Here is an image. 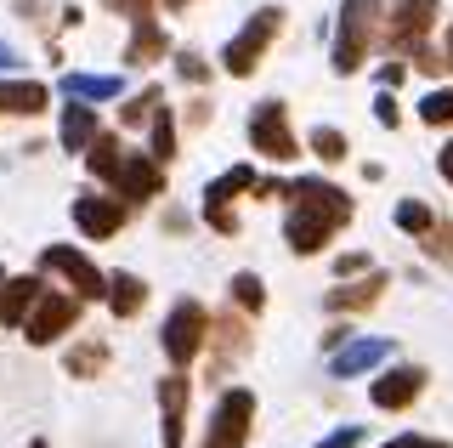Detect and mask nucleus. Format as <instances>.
Segmentation results:
<instances>
[{
  "label": "nucleus",
  "mask_w": 453,
  "mask_h": 448,
  "mask_svg": "<svg viewBox=\"0 0 453 448\" xmlns=\"http://www.w3.org/2000/svg\"><path fill=\"white\" fill-rule=\"evenodd\" d=\"M103 363H108V346H103V341H80L74 352H68V363H63V369L74 375V381H91V375L103 369Z\"/></svg>",
  "instance_id": "obj_20"
},
{
  "label": "nucleus",
  "mask_w": 453,
  "mask_h": 448,
  "mask_svg": "<svg viewBox=\"0 0 453 448\" xmlns=\"http://www.w3.org/2000/svg\"><path fill=\"white\" fill-rule=\"evenodd\" d=\"M85 148H91V176H113V171H119V159H125V148L119 143H113V136H103V131H96L91 136V143H85Z\"/></svg>",
  "instance_id": "obj_21"
},
{
  "label": "nucleus",
  "mask_w": 453,
  "mask_h": 448,
  "mask_svg": "<svg viewBox=\"0 0 453 448\" xmlns=\"http://www.w3.org/2000/svg\"><path fill=\"white\" fill-rule=\"evenodd\" d=\"M250 143L255 153H266L273 165H289L295 153V131H289V114H283V103H261L255 108V120H250Z\"/></svg>",
  "instance_id": "obj_5"
},
{
  "label": "nucleus",
  "mask_w": 453,
  "mask_h": 448,
  "mask_svg": "<svg viewBox=\"0 0 453 448\" xmlns=\"http://www.w3.org/2000/svg\"><path fill=\"white\" fill-rule=\"evenodd\" d=\"M442 176L453 182V143H448V153H442Z\"/></svg>",
  "instance_id": "obj_35"
},
{
  "label": "nucleus",
  "mask_w": 453,
  "mask_h": 448,
  "mask_svg": "<svg viewBox=\"0 0 453 448\" xmlns=\"http://www.w3.org/2000/svg\"><path fill=\"white\" fill-rule=\"evenodd\" d=\"M113 188V199H153V193H159V182H165V165L153 159V153H125L119 159V171L108 176Z\"/></svg>",
  "instance_id": "obj_9"
},
{
  "label": "nucleus",
  "mask_w": 453,
  "mask_h": 448,
  "mask_svg": "<svg viewBox=\"0 0 453 448\" xmlns=\"http://www.w3.org/2000/svg\"><path fill=\"white\" fill-rule=\"evenodd\" d=\"M204 335H210L204 306H198V301H176V313H170V324H165V358L176 363V369L193 363L198 346H204Z\"/></svg>",
  "instance_id": "obj_4"
},
{
  "label": "nucleus",
  "mask_w": 453,
  "mask_h": 448,
  "mask_svg": "<svg viewBox=\"0 0 453 448\" xmlns=\"http://www.w3.org/2000/svg\"><path fill=\"white\" fill-rule=\"evenodd\" d=\"M250 426H255V398H250V391H226L216 426H210V437H204V448H244Z\"/></svg>",
  "instance_id": "obj_7"
},
{
  "label": "nucleus",
  "mask_w": 453,
  "mask_h": 448,
  "mask_svg": "<svg viewBox=\"0 0 453 448\" xmlns=\"http://www.w3.org/2000/svg\"><path fill=\"white\" fill-rule=\"evenodd\" d=\"M28 448H46V443H28Z\"/></svg>",
  "instance_id": "obj_38"
},
{
  "label": "nucleus",
  "mask_w": 453,
  "mask_h": 448,
  "mask_svg": "<svg viewBox=\"0 0 453 448\" xmlns=\"http://www.w3.org/2000/svg\"><path fill=\"white\" fill-rule=\"evenodd\" d=\"M119 12H131V23H142V18H153V0H113Z\"/></svg>",
  "instance_id": "obj_33"
},
{
  "label": "nucleus",
  "mask_w": 453,
  "mask_h": 448,
  "mask_svg": "<svg viewBox=\"0 0 453 448\" xmlns=\"http://www.w3.org/2000/svg\"><path fill=\"white\" fill-rule=\"evenodd\" d=\"M448 63H453V29H448Z\"/></svg>",
  "instance_id": "obj_37"
},
{
  "label": "nucleus",
  "mask_w": 453,
  "mask_h": 448,
  "mask_svg": "<svg viewBox=\"0 0 453 448\" xmlns=\"http://www.w3.org/2000/svg\"><path fill=\"white\" fill-rule=\"evenodd\" d=\"M153 108H159V91H142V97H131V103L119 108V120H125V125H142Z\"/></svg>",
  "instance_id": "obj_30"
},
{
  "label": "nucleus",
  "mask_w": 453,
  "mask_h": 448,
  "mask_svg": "<svg viewBox=\"0 0 453 448\" xmlns=\"http://www.w3.org/2000/svg\"><path fill=\"white\" fill-rule=\"evenodd\" d=\"M431 23H436V0H396L391 18L380 23V29H386V40H391L396 51H425Z\"/></svg>",
  "instance_id": "obj_6"
},
{
  "label": "nucleus",
  "mask_w": 453,
  "mask_h": 448,
  "mask_svg": "<svg viewBox=\"0 0 453 448\" xmlns=\"http://www.w3.org/2000/svg\"><path fill=\"white\" fill-rule=\"evenodd\" d=\"M216 346H221V363H233V358H238V352L250 346L244 324H238V318H221V324H216Z\"/></svg>",
  "instance_id": "obj_24"
},
{
  "label": "nucleus",
  "mask_w": 453,
  "mask_h": 448,
  "mask_svg": "<svg viewBox=\"0 0 453 448\" xmlns=\"http://www.w3.org/2000/svg\"><path fill=\"white\" fill-rule=\"evenodd\" d=\"M391 448H448V443H425V437H403V443H391Z\"/></svg>",
  "instance_id": "obj_34"
},
{
  "label": "nucleus",
  "mask_w": 453,
  "mask_h": 448,
  "mask_svg": "<svg viewBox=\"0 0 453 448\" xmlns=\"http://www.w3.org/2000/svg\"><path fill=\"white\" fill-rule=\"evenodd\" d=\"M278 29H283V12L278 6H266V12H255V23L244 35L233 40V46L221 51V63H226V74H255V63L266 58V46L278 40Z\"/></svg>",
  "instance_id": "obj_3"
},
{
  "label": "nucleus",
  "mask_w": 453,
  "mask_h": 448,
  "mask_svg": "<svg viewBox=\"0 0 453 448\" xmlns=\"http://www.w3.org/2000/svg\"><path fill=\"white\" fill-rule=\"evenodd\" d=\"M289 199H295V216H289L295 256H318L329 244V233L351 221V199L340 188H329V182H301V188H289Z\"/></svg>",
  "instance_id": "obj_1"
},
{
  "label": "nucleus",
  "mask_w": 453,
  "mask_h": 448,
  "mask_svg": "<svg viewBox=\"0 0 453 448\" xmlns=\"http://www.w3.org/2000/svg\"><path fill=\"white\" fill-rule=\"evenodd\" d=\"M244 188H255V176L238 165V171H226L216 188L204 193V216H210V228H216V233H233L238 228V221H233V193H244Z\"/></svg>",
  "instance_id": "obj_10"
},
{
  "label": "nucleus",
  "mask_w": 453,
  "mask_h": 448,
  "mask_svg": "<svg viewBox=\"0 0 453 448\" xmlns=\"http://www.w3.org/2000/svg\"><path fill=\"white\" fill-rule=\"evenodd\" d=\"M357 443H363V431H357V426H346V431H334V437H329V443H318V448H357Z\"/></svg>",
  "instance_id": "obj_32"
},
{
  "label": "nucleus",
  "mask_w": 453,
  "mask_h": 448,
  "mask_svg": "<svg viewBox=\"0 0 453 448\" xmlns=\"http://www.w3.org/2000/svg\"><path fill=\"white\" fill-rule=\"evenodd\" d=\"M431 205H419V199H408L403 210H396V228H403V233H425V228H431Z\"/></svg>",
  "instance_id": "obj_29"
},
{
  "label": "nucleus",
  "mask_w": 453,
  "mask_h": 448,
  "mask_svg": "<svg viewBox=\"0 0 453 448\" xmlns=\"http://www.w3.org/2000/svg\"><path fill=\"white\" fill-rule=\"evenodd\" d=\"M425 233H431V239H425V250H431L436 261H448V267H453V228H436V221H431Z\"/></svg>",
  "instance_id": "obj_31"
},
{
  "label": "nucleus",
  "mask_w": 453,
  "mask_h": 448,
  "mask_svg": "<svg viewBox=\"0 0 453 448\" xmlns=\"http://www.w3.org/2000/svg\"><path fill=\"white\" fill-rule=\"evenodd\" d=\"M103 290H108V306H113V313H119V318H136L142 306H148V284H142V278H131V273L108 278Z\"/></svg>",
  "instance_id": "obj_16"
},
{
  "label": "nucleus",
  "mask_w": 453,
  "mask_h": 448,
  "mask_svg": "<svg viewBox=\"0 0 453 448\" xmlns=\"http://www.w3.org/2000/svg\"><path fill=\"white\" fill-rule=\"evenodd\" d=\"M233 301H238V306H255V313H261V306H266L261 278H255V273H238V278H233Z\"/></svg>",
  "instance_id": "obj_27"
},
{
  "label": "nucleus",
  "mask_w": 453,
  "mask_h": 448,
  "mask_svg": "<svg viewBox=\"0 0 453 448\" xmlns=\"http://www.w3.org/2000/svg\"><path fill=\"white\" fill-rule=\"evenodd\" d=\"M148 58H165V35L153 29V18H142L136 40H131V63H148Z\"/></svg>",
  "instance_id": "obj_23"
},
{
  "label": "nucleus",
  "mask_w": 453,
  "mask_h": 448,
  "mask_svg": "<svg viewBox=\"0 0 453 448\" xmlns=\"http://www.w3.org/2000/svg\"><path fill=\"white\" fill-rule=\"evenodd\" d=\"M74 221L85 228V239H108V233H119L125 205H119V199H96V193H85V199H74Z\"/></svg>",
  "instance_id": "obj_11"
},
{
  "label": "nucleus",
  "mask_w": 453,
  "mask_h": 448,
  "mask_svg": "<svg viewBox=\"0 0 453 448\" xmlns=\"http://www.w3.org/2000/svg\"><path fill=\"white\" fill-rule=\"evenodd\" d=\"M165 6H170V12H181V6H188V0H165Z\"/></svg>",
  "instance_id": "obj_36"
},
{
  "label": "nucleus",
  "mask_w": 453,
  "mask_h": 448,
  "mask_svg": "<svg viewBox=\"0 0 453 448\" xmlns=\"http://www.w3.org/2000/svg\"><path fill=\"white\" fill-rule=\"evenodd\" d=\"M74 318H80L74 296H35V313H23V324H28V341L35 346H51Z\"/></svg>",
  "instance_id": "obj_8"
},
{
  "label": "nucleus",
  "mask_w": 453,
  "mask_h": 448,
  "mask_svg": "<svg viewBox=\"0 0 453 448\" xmlns=\"http://www.w3.org/2000/svg\"><path fill=\"white\" fill-rule=\"evenodd\" d=\"M374 35H380V0H346V12H340V40H334L340 74H357L368 46H374Z\"/></svg>",
  "instance_id": "obj_2"
},
{
  "label": "nucleus",
  "mask_w": 453,
  "mask_h": 448,
  "mask_svg": "<svg viewBox=\"0 0 453 448\" xmlns=\"http://www.w3.org/2000/svg\"><path fill=\"white\" fill-rule=\"evenodd\" d=\"M311 153H318L323 165H340L351 148H346V136H340V131H329V125H323V131H311Z\"/></svg>",
  "instance_id": "obj_25"
},
{
  "label": "nucleus",
  "mask_w": 453,
  "mask_h": 448,
  "mask_svg": "<svg viewBox=\"0 0 453 448\" xmlns=\"http://www.w3.org/2000/svg\"><path fill=\"white\" fill-rule=\"evenodd\" d=\"M419 391H425V369H391L374 381V403L380 409H408Z\"/></svg>",
  "instance_id": "obj_14"
},
{
  "label": "nucleus",
  "mask_w": 453,
  "mask_h": 448,
  "mask_svg": "<svg viewBox=\"0 0 453 448\" xmlns=\"http://www.w3.org/2000/svg\"><path fill=\"white\" fill-rule=\"evenodd\" d=\"M46 267H51V273H63L68 284H80V296H103V284H108V278L96 273L91 261L74 256V250H63V244H51V250H46Z\"/></svg>",
  "instance_id": "obj_13"
},
{
  "label": "nucleus",
  "mask_w": 453,
  "mask_h": 448,
  "mask_svg": "<svg viewBox=\"0 0 453 448\" xmlns=\"http://www.w3.org/2000/svg\"><path fill=\"white\" fill-rule=\"evenodd\" d=\"M380 290H386V278H380V273H368L363 284H351V290H334V296H329V306H334V313H368V306L380 301Z\"/></svg>",
  "instance_id": "obj_17"
},
{
  "label": "nucleus",
  "mask_w": 453,
  "mask_h": 448,
  "mask_svg": "<svg viewBox=\"0 0 453 448\" xmlns=\"http://www.w3.org/2000/svg\"><path fill=\"white\" fill-rule=\"evenodd\" d=\"M153 159H159V165L176 159V125H170V114L153 120Z\"/></svg>",
  "instance_id": "obj_26"
},
{
  "label": "nucleus",
  "mask_w": 453,
  "mask_h": 448,
  "mask_svg": "<svg viewBox=\"0 0 453 448\" xmlns=\"http://www.w3.org/2000/svg\"><path fill=\"white\" fill-rule=\"evenodd\" d=\"M386 352H391V341H363V346H351V352H340L334 369L340 375H357V369H368V363H380Z\"/></svg>",
  "instance_id": "obj_22"
},
{
  "label": "nucleus",
  "mask_w": 453,
  "mask_h": 448,
  "mask_svg": "<svg viewBox=\"0 0 453 448\" xmlns=\"http://www.w3.org/2000/svg\"><path fill=\"white\" fill-rule=\"evenodd\" d=\"M40 108H46V86H28V80L0 86V114H40Z\"/></svg>",
  "instance_id": "obj_18"
},
{
  "label": "nucleus",
  "mask_w": 453,
  "mask_h": 448,
  "mask_svg": "<svg viewBox=\"0 0 453 448\" xmlns=\"http://www.w3.org/2000/svg\"><path fill=\"white\" fill-rule=\"evenodd\" d=\"M159 414H165V448H181V420H188V375H165L159 381Z\"/></svg>",
  "instance_id": "obj_12"
},
{
  "label": "nucleus",
  "mask_w": 453,
  "mask_h": 448,
  "mask_svg": "<svg viewBox=\"0 0 453 448\" xmlns=\"http://www.w3.org/2000/svg\"><path fill=\"white\" fill-rule=\"evenodd\" d=\"M91 136H96V114H91V108H85V103H74V108H68V114H63V148H85V143H91Z\"/></svg>",
  "instance_id": "obj_19"
},
{
  "label": "nucleus",
  "mask_w": 453,
  "mask_h": 448,
  "mask_svg": "<svg viewBox=\"0 0 453 448\" xmlns=\"http://www.w3.org/2000/svg\"><path fill=\"white\" fill-rule=\"evenodd\" d=\"M419 114H425V125H453V91H431L419 103Z\"/></svg>",
  "instance_id": "obj_28"
},
{
  "label": "nucleus",
  "mask_w": 453,
  "mask_h": 448,
  "mask_svg": "<svg viewBox=\"0 0 453 448\" xmlns=\"http://www.w3.org/2000/svg\"><path fill=\"white\" fill-rule=\"evenodd\" d=\"M35 296H40V278H12V284L0 278V324H23Z\"/></svg>",
  "instance_id": "obj_15"
}]
</instances>
